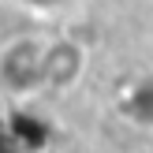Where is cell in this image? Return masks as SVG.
<instances>
[{"mask_svg":"<svg viewBox=\"0 0 153 153\" xmlns=\"http://www.w3.org/2000/svg\"><path fill=\"white\" fill-rule=\"evenodd\" d=\"M15 4L30 7V11H56V7H64V4H75V0H15Z\"/></svg>","mask_w":153,"mask_h":153,"instance_id":"4","label":"cell"},{"mask_svg":"<svg viewBox=\"0 0 153 153\" xmlns=\"http://www.w3.org/2000/svg\"><path fill=\"white\" fill-rule=\"evenodd\" d=\"M86 75V49L71 37H49L45 52V86L49 90H71Z\"/></svg>","mask_w":153,"mask_h":153,"instance_id":"2","label":"cell"},{"mask_svg":"<svg viewBox=\"0 0 153 153\" xmlns=\"http://www.w3.org/2000/svg\"><path fill=\"white\" fill-rule=\"evenodd\" d=\"M45 52L49 37L41 34H15L0 45V90L11 97L37 94L45 86Z\"/></svg>","mask_w":153,"mask_h":153,"instance_id":"1","label":"cell"},{"mask_svg":"<svg viewBox=\"0 0 153 153\" xmlns=\"http://www.w3.org/2000/svg\"><path fill=\"white\" fill-rule=\"evenodd\" d=\"M123 116L134 120L138 127H153V71L138 75L123 94Z\"/></svg>","mask_w":153,"mask_h":153,"instance_id":"3","label":"cell"}]
</instances>
